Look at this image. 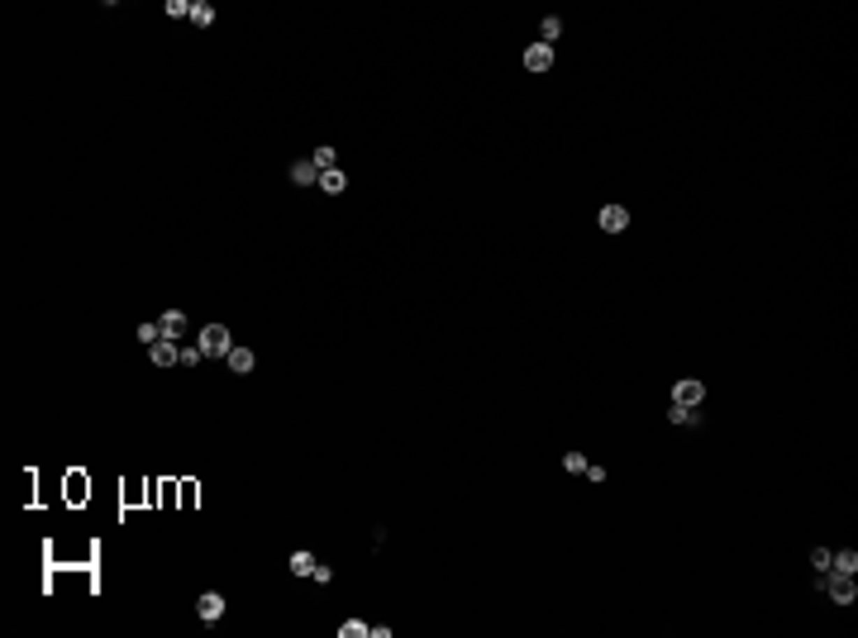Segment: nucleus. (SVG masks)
I'll return each instance as SVG.
<instances>
[{
    "mask_svg": "<svg viewBox=\"0 0 858 638\" xmlns=\"http://www.w3.org/2000/svg\"><path fill=\"white\" fill-rule=\"evenodd\" d=\"M558 34H563V20H558V15H544V20H539V43H548V48H553V38H558Z\"/></svg>",
    "mask_w": 858,
    "mask_h": 638,
    "instance_id": "4468645a",
    "label": "nucleus"
},
{
    "mask_svg": "<svg viewBox=\"0 0 858 638\" xmlns=\"http://www.w3.org/2000/svg\"><path fill=\"white\" fill-rule=\"evenodd\" d=\"M825 577H858V553H854V548L830 553V572H825Z\"/></svg>",
    "mask_w": 858,
    "mask_h": 638,
    "instance_id": "423d86ee",
    "label": "nucleus"
},
{
    "mask_svg": "<svg viewBox=\"0 0 858 638\" xmlns=\"http://www.w3.org/2000/svg\"><path fill=\"white\" fill-rule=\"evenodd\" d=\"M563 472L582 477V472H587V457H582V452H567V457H563Z\"/></svg>",
    "mask_w": 858,
    "mask_h": 638,
    "instance_id": "6ab92c4d",
    "label": "nucleus"
},
{
    "mask_svg": "<svg viewBox=\"0 0 858 638\" xmlns=\"http://www.w3.org/2000/svg\"><path fill=\"white\" fill-rule=\"evenodd\" d=\"M167 15L172 20H191V0H167Z\"/></svg>",
    "mask_w": 858,
    "mask_h": 638,
    "instance_id": "4be33fe9",
    "label": "nucleus"
},
{
    "mask_svg": "<svg viewBox=\"0 0 858 638\" xmlns=\"http://www.w3.org/2000/svg\"><path fill=\"white\" fill-rule=\"evenodd\" d=\"M349 186V177L339 172V167H329V172H320V191H329V195H339V191Z\"/></svg>",
    "mask_w": 858,
    "mask_h": 638,
    "instance_id": "2eb2a0df",
    "label": "nucleus"
},
{
    "mask_svg": "<svg viewBox=\"0 0 858 638\" xmlns=\"http://www.w3.org/2000/svg\"><path fill=\"white\" fill-rule=\"evenodd\" d=\"M158 339H162L158 319H148V324H138V343H148V348H153V343H158Z\"/></svg>",
    "mask_w": 858,
    "mask_h": 638,
    "instance_id": "a211bd4d",
    "label": "nucleus"
},
{
    "mask_svg": "<svg viewBox=\"0 0 858 638\" xmlns=\"http://www.w3.org/2000/svg\"><path fill=\"white\" fill-rule=\"evenodd\" d=\"M201 362H205V353H201V343L182 348V367H201Z\"/></svg>",
    "mask_w": 858,
    "mask_h": 638,
    "instance_id": "412c9836",
    "label": "nucleus"
},
{
    "mask_svg": "<svg viewBox=\"0 0 858 638\" xmlns=\"http://www.w3.org/2000/svg\"><path fill=\"white\" fill-rule=\"evenodd\" d=\"M668 424H677V429H701V410H697V405H677V400H672V405H668Z\"/></svg>",
    "mask_w": 858,
    "mask_h": 638,
    "instance_id": "6e6552de",
    "label": "nucleus"
},
{
    "mask_svg": "<svg viewBox=\"0 0 858 638\" xmlns=\"http://www.w3.org/2000/svg\"><path fill=\"white\" fill-rule=\"evenodd\" d=\"M148 362H153V367H177V362H182V348H177V339H158V343L148 348Z\"/></svg>",
    "mask_w": 858,
    "mask_h": 638,
    "instance_id": "7ed1b4c3",
    "label": "nucleus"
},
{
    "mask_svg": "<svg viewBox=\"0 0 858 638\" xmlns=\"http://www.w3.org/2000/svg\"><path fill=\"white\" fill-rule=\"evenodd\" d=\"M810 567L825 577V572H830V548H810Z\"/></svg>",
    "mask_w": 858,
    "mask_h": 638,
    "instance_id": "aec40b11",
    "label": "nucleus"
},
{
    "mask_svg": "<svg viewBox=\"0 0 858 638\" xmlns=\"http://www.w3.org/2000/svg\"><path fill=\"white\" fill-rule=\"evenodd\" d=\"M525 67H530V72H548V67H553V48H548V43H530V48H525Z\"/></svg>",
    "mask_w": 858,
    "mask_h": 638,
    "instance_id": "9d476101",
    "label": "nucleus"
},
{
    "mask_svg": "<svg viewBox=\"0 0 858 638\" xmlns=\"http://www.w3.org/2000/svg\"><path fill=\"white\" fill-rule=\"evenodd\" d=\"M291 181H296V186H315V181H320V167H315V158L291 162Z\"/></svg>",
    "mask_w": 858,
    "mask_h": 638,
    "instance_id": "f8f14e48",
    "label": "nucleus"
},
{
    "mask_svg": "<svg viewBox=\"0 0 858 638\" xmlns=\"http://www.w3.org/2000/svg\"><path fill=\"white\" fill-rule=\"evenodd\" d=\"M672 400H677V405H697V410H701V400H706V386H701L697 376H687V381H677V386H672Z\"/></svg>",
    "mask_w": 858,
    "mask_h": 638,
    "instance_id": "39448f33",
    "label": "nucleus"
},
{
    "mask_svg": "<svg viewBox=\"0 0 858 638\" xmlns=\"http://www.w3.org/2000/svg\"><path fill=\"white\" fill-rule=\"evenodd\" d=\"M286 567H291V577H310V572H315V558H310V553H305V548H296V553H291V562H286Z\"/></svg>",
    "mask_w": 858,
    "mask_h": 638,
    "instance_id": "dca6fc26",
    "label": "nucleus"
},
{
    "mask_svg": "<svg viewBox=\"0 0 858 638\" xmlns=\"http://www.w3.org/2000/svg\"><path fill=\"white\" fill-rule=\"evenodd\" d=\"M224 362H229V372H239V376H248L253 372V367H258V353H253V348H229V357H224Z\"/></svg>",
    "mask_w": 858,
    "mask_h": 638,
    "instance_id": "1a4fd4ad",
    "label": "nucleus"
},
{
    "mask_svg": "<svg viewBox=\"0 0 858 638\" xmlns=\"http://www.w3.org/2000/svg\"><path fill=\"white\" fill-rule=\"evenodd\" d=\"M315 167L329 172V167H334V148H315Z\"/></svg>",
    "mask_w": 858,
    "mask_h": 638,
    "instance_id": "b1692460",
    "label": "nucleus"
},
{
    "mask_svg": "<svg viewBox=\"0 0 858 638\" xmlns=\"http://www.w3.org/2000/svg\"><path fill=\"white\" fill-rule=\"evenodd\" d=\"M339 634H344V638H368V634H372V624H363V619H349V624H339Z\"/></svg>",
    "mask_w": 858,
    "mask_h": 638,
    "instance_id": "f3484780",
    "label": "nucleus"
},
{
    "mask_svg": "<svg viewBox=\"0 0 858 638\" xmlns=\"http://www.w3.org/2000/svg\"><path fill=\"white\" fill-rule=\"evenodd\" d=\"M158 329H162V339H182L187 334V310H162Z\"/></svg>",
    "mask_w": 858,
    "mask_h": 638,
    "instance_id": "9b49d317",
    "label": "nucleus"
},
{
    "mask_svg": "<svg viewBox=\"0 0 858 638\" xmlns=\"http://www.w3.org/2000/svg\"><path fill=\"white\" fill-rule=\"evenodd\" d=\"M601 229L606 234H625L630 229V210L625 205H601Z\"/></svg>",
    "mask_w": 858,
    "mask_h": 638,
    "instance_id": "0eeeda50",
    "label": "nucleus"
},
{
    "mask_svg": "<svg viewBox=\"0 0 858 638\" xmlns=\"http://www.w3.org/2000/svg\"><path fill=\"white\" fill-rule=\"evenodd\" d=\"M582 477H587L591 486H601V481H606V467H596V462H587V472H582Z\"/></svg>",
    "mask_w": 858,
    "mask_h": 638,
    "instance_id": "393cba45",
    "label": "nucleus"
},
{
    "mask_svg": "<svg viewBox=\"0 0 858 638\" xmlns=\"http://www.w3.org/2000/svg\"><path fill=\"white\" fill-rule=\"evenodd\" d=\"M820 586L830 591V600H834V605H854V600H858V586H854V577H820Z\"/></svg>",
    "mask_w": 858,
    "mask_h": 638,
    "instance_id": "f03ea898",
    "label": "nucleus"
},
{
    "mask_svg": "<svg viewBox=\"0 0 858 638\" xmlns=\"http://www.w3.org/2000/svg\"><path fill=\"white\" fill-rule=\"evenodd\" d=\"M196 614H201V624H219V619H224V595H219V591H205V595L196 600Z\"/></svg>",
    "mask_w": 858,
    "mask_h": 638,
    "instance_id": "20e7f679",
    "label": "nucleus"
},
{
    "mask_svg": "<svg viewBox=\"0 0 858 638\" xmlns=\"http://www.w3.org/2000/svg\"><path fill=\"white\" fill-rule=\"evenodd\" d=\"M191 24H196V29H210L214 24V5H210V0H191Z\"/></svg>",
    "mask_w": 858,
    "mask_h": 638,
    "instance_id": "ddd939ff",
    "label": "nucleus"
},
{
    "mask_svg": "<svg viewBox=\"0 0 858 638\" xmlns=\"http://www.w3.org/2000/svg\"><path fill=\"white\" fill-rule=\"evenodd\" d=\"M310 581H315V586H329V581H334V567H324V562H315V572H310Z\"/></svg>",
    "mask_w": 858,
    "mask_h": 638,
    "instance_id": "5701e85b",
    "label": "nucleus"
},
{
    "mask_svg": "<svg viewBox=\"0 0 858 638\" xmlns=\"http://www.w3.org/2000/svg\"><path fill=\"white\" fill-rule=\"evenodd\" d=\"M196 343H201V353H205V357H229L234 339H229V329H224V324H205Z\"/></svg>",
    "mask_w": 858,
    "mask_h": 638,
    "instance_id": "f257e3e1",
    "label": "nucleus"
}]
</instances>
